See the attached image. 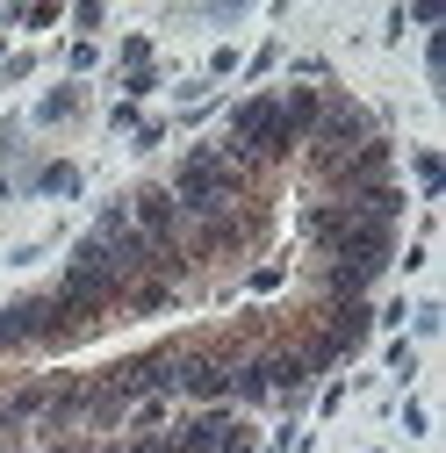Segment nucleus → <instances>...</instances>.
<instances>
[{"mask_svg":"<svg viewBox=\"0 0 446 453\" xmlns=\"http://www.w3.org/2000/svg\"><path fill=\"white\" fill-rule=\"evenodd\" d=\"M123 288H130V280L116 273L108 245L87 231V238L73 245V259H65V280H58V296H65L73 310H87L94 324H108V317H123Z\"/></svg>","mask_w":446,"mask_h":453,"instance_id":"obj_2","label":"nucleus"},{"mask_svg":"<svg viewBox=\"0 0 446 453\" xmlns=\"http://www.w3.org/2000/svg\"><path fill=\"white\" fill-rule=\"evenodd\" d=\"M29 188H43V195H73V188H80V165H73V158H43L36 173H29Z\"/></svg>","mask_w":446,"mask_h":453,"instance_id":"obj_11","label":"nucleus"},{"mask_svg":"<svg viewBox=\"0 0 446 453\" xmlns=\"http://www.w3.org/2000/svg\"><path fill=\"white\" fill-rule=\"evenodd\" d=\"M216 453H259V446H252V432H231V439L216 446Z\"/></svg>","mask_w":446,"mask_h":453,"instance_id":"obj_15","label":"nucleus"},{"mask_svg":"<svg viewBox=\"0 0 446 453\" xmlns=\"http://www.w3.org/2000/svg\"><path fill=\"white\" fill-rule=\"evenodd\" d=\"M123 87H130V101H137V94H151V87H158V65H144V73H130Z\"/></svg>","mask_w":446,"mask_h":453,"instance_id":"obj_14","label":"nucleus"},{"mask_svg":"<svg viewBox=\"0 0 446 453\" xmlns=\"http://www.w3.org/2000/svg\"><path fill=\"white\" fill-rule=\"evenodd\" d=\"M374 137V123H367V108L360 101H346V94H324V108H317V123H310V173H331V165H346L360 144Z\"/></svg>","mask_w":446,"mask_h":453,"instance_id":"obj_3","label":"nucleus"},{"mask_svg":"<svg viewBox=\"0 0 446 453\" xmlns=\"http://www.w3.org/2000/svg\"><path fill=\"white\" fill-rule=\"evenodd\" d=\"M36 123H50V130L80 123V87H50V94H43V108H36Z\"/></svg>","mask_w":446,"mask_h":453,"instance_id":"obj_10","label":"nucleus"},{"mask_svg":"<svg viewBox=\"0 0 446 453\" xmlns=\"http://www.w3.org/2000/svg\"><path fill=\"white\" fill-rule=\"evenodd\" d=\"M388 259H396V231L388 223H353V231L324 252V266H339V273H360V280H374V273H388Z\"/></svg>","mask_w":446,"mask_h":453,"instance_id":"obj_4","label":"nucleus"},{"mask_svg":"<svg viewBox=\"0 0 446 453\" xmlns=\"http://www.w3.org/2000/svg\"><path fill=\"white\" fill-rule=\"evenodd\" d=\"M94 58H101V43H94V36H80V43H73V73H87Z\"/></svg>","mask_w":446,"mask_h":453,"instance_id":"obj_13","label":"nucleus"},{"mask_svg":"<svg viewBox=\"0 0 446 453\" xmlns=\"http://www.w3.org/2000/svg\"><path fill=\"white\" fill-rule=\"evenodd\" d=\"M22 346H43V296L0 303V353H22Z\"/></svg>","mask_w":446,"mask_h":453,"instance_id":"obj_8","label":"nucleus"},{"mask_svg":"<svg viewBox=\"0 0 446 453\" xmlns=\"http://www.w3.org/2000/svg\"><path fill=\"white\" fill-rule=\"evenodd\" d=\"M252 195V180H238L231 165H223L216 144H195L181 158V173H173V202H181V223H202V216H223V209H238Z\"/></svg>","mask_w":446,"mask_h":453,"instance_id":"obj_1","label":"nucleus"},{"mask_svg":"<svg viewBox=\"0 0 446 453\" xmlns=\"http://www.w3.org/2000/svg\"><path fill=\"white\" fill-rule=\"evenodd\" d=\"M411 165H418V188H425V195H439V188H446V158H439L432 144H425V151H418Z\"/></svg>","mask_w":446,"mask_h":453,"instance_id":"obj_12","label":"nucleus"},{"mask_svg":"<svg viewBox=\"0 0 446 453\" xmlns=\"http://www.w3.org/2000/svg\"><path fill=\"white\" fill-rule=\"evenodd\" d=\"M353 223H360V216H353L346 202H331V195H310V202H303V238H310V252H331Z\"/></svg>","mask_w":446,"mask_h":453,"instance_id":"obj_7","label":"nucleus"},{"mask_svg":"<svg viewBox=\"0 0 446 453\" xmlns=\"http://www.w3.org/2000/svg\"><path fill=\"white\" fill-rule=\"evenodd\" d=\"M173 395H195L202 411H216L231 395V360L216 353H173Z\"/></svg>","mask_w":446,"mask_h":453,"instance_id":"obj_5","label":"nucleus"},{"mask_svg":"<svg viewBox=\"0 0 446 453\" xmlns=\"http://www.w3.org/2000/svg\"><path fill=\"white\" fill-rule=\"evenodd\" d=\"M123 202H130V231H137V238H151V245L181 238V202H173V188L144 180V188H130Z\"/></svg>","mask_w":446,"mask_h":453,"instance_id":"obj_6","label":"nucleus"},{"mask_svg":"<svg viewBox=\"0 0 446 453\" xmlns=\"http://www.w3.org/2000/svg\"><path fill=\"white\" fill-rule=\"evenodd\" d=\"M231 432H238V425L223 418V411H195L181 432H165V446H173V453H216V446L231 439Z\"/></svg>","mask_w":446,"mask_h":453,"instance_id":"obj_9","label":"nucleus"}]
</instances>
